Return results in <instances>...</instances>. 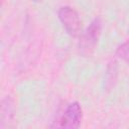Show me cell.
<instances>
[{
    "label": "cell",
    "instance_id": "5b68a950",
    "mask_svg": "<svg viewBox=\"0 0 129 129\" xmlns=\"http://www.w3.org/2000/svg\"><path fill=\"white\" fill-rule=\"evenodd\" d=\"M115 53H116V56L119 59L129 63V40L124 42V43H122V44H120L117 47Z\"/></svg>",
    "mask_w": 129,
    "mask_h": 129
},
{
    "label": "cell",
    "instance_id": "3957f363",
    "mask_svg": "<svg viewBox=\"0 0 129 129\" xmlns=\"http://www.w3.org/2000/svg\"><path fill=\"white\" fill-rule=\"evenodd\" d=\"M57 17L69 35L72 37H77L81 34L82 20L74 8L70 6L60 7L57 11Z\"/></svg>",
    "mask_w": 129,
    "mask_h": 129
},
{
    "label": "cell",
    "instance_id": "8992f818",
    "mask_svg": "<svg viewBox=\"0 0 129 129\" xmlns=\"http://www.w3.org/2000/svg\"><path fill=\"white\" fill-rule=\"evenodd\" d=\"M32 1H33V2H40L41 0H32Z\"/></svg>",
    "mask_w": 129,
    "mask_h": 129
},
{
    "label": "cell",
    "instance_id": "277c9868",
    "mask_svg": "<svg viewBox=\"0 0 129 129\" xmlns=\"http://www.w3.org/2000/svg\"><path fill=\"white\" fill-rule=\"evenodd\" d=\"M14 115V108L13 102L10 98H6L2 101V108H1V128H3L5 122H10Z\"/></svg>",
    "mask_w": 129,
    "mask_h": 129
},
{
    "label": "cell",
    "instance_id": "6da1fadb",
    "mask_svg": "<svg viewBox=\"0 0 129 129\" xmlns=\"http://www.w3.org/2000/svg\"><path fill=\"white\" fill-rule=\"evenodd\" d=\"M102 30V21L100 17H96L91 21L87 29L81 34L79 41L80 53L84 56H90L99 41Z\"/></svg>",
    "mask_w": 129,
    "mask_h": 129
},
{
    "label": "cell",
    "instance_id": "7a4b0ae2",
    "mask_svg": "<svg viewBox=\"0 0 129 129\" xmlns=\"http://www.w3.org/2000/svg\"><path fill=\"white\" fill-rule=\"evenodd\" d=\"M83 120V110L79 102H73L69 104L60 115L57 123H53L50 127L77 129L81 126Z\"/></svg>",
    "mask_w": 129,
    "mask_h": 129
}]
</instances>
